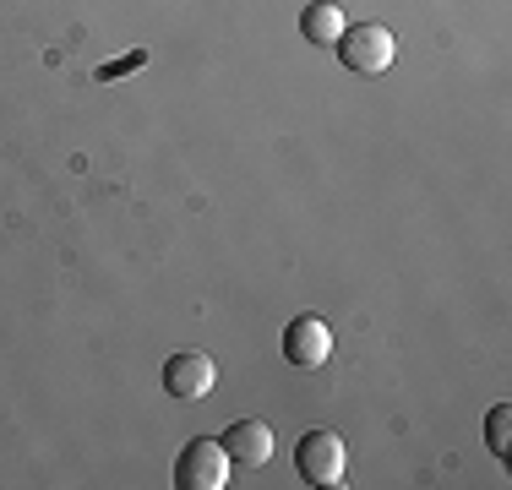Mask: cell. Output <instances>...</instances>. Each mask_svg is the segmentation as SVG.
Here are the masks:
<instances>
[{
  "instance_id": "6da1fadb",
  "label": "cell",
  "mask_w": 512,
  "mask_h": 490,
  "mask_svg": "<svg viewBox=\"0 0 512 490\" xmlns=\"http://www.w3.org/2000/svg\"><path fill=\"white\" fill-rule=\"evenodd\" d=\"M333 49L344 55L349 71H360V77H382V71L398 60V39H393V28H382V22L344 28V39H338Z\"/></svg>"
},
{
  "instance_id": "7a4b0ae2",
  "label": "cell",
  "mask_w": 512,
  "mask_h": 490,
  "mask_svg": "<svg viewBox=\"0 0 512 490\" xmlns=\"http://www.w3.org/2000/svg\"><path fill=\"white\" fill-rule=\"evenodd\" d=\"M295 469H300V480H311V485H344V474H349L344 436L306 431V436H300V447H295Z\"/></svg>"
},
{
  "instance_id": "3957f363",
  "label": "cell",
  "mask_w": 512,
  "mask_h": 490,
  "mask_svg": "<svg viewBox=\"0 0 512 490\" xmlns=\"http://www.w3.org/2000/svg\"><path fill=\"white\" fill-rule=\"evenodd\" d=\"M229 452L218 441H186L175 458V485L180 490H224L229 485Z\"/></svg>"
},
{
  "instance_id": "277c9868",
  "label": "cell",
  "mask_w": 512,
  "mask_h": 490,
  "mask_svg": "<svg viewBox=\"0 0 512 490\" xmlns=\"http://www.w3.org/2000/svg\"><path fill=\"white\" fill-rule=\"evenodd\" d=\"M213 387H218L213 354H202V349H175V354H169V365H164V392H169V398L202 403Z\"/></svg>"
},
{
  "instance_id": "5b68a950",
  "label": "cell",
  "mask_w": 512,
  "mask_h": 490,
  "mask_svg": "<svg viewBox=\"0 0 512 490\" xmlns=\"http://www.w3.org/2000/svg\"><path fill=\"white\" fill-rule=\"evenodd\" d=\"M327 354H333V327L322 316H295L284 327V360L295 371H316V365H327Z\"/></svg>"
},
{
  "instance_id": "8992f818",
  "label": "cell",
  "mask_w": 512,
  "mask_h": 490,
  "mask_svg": "<svg viewBox=\"0 0 512 490\" xmlns=\"http://www.w3.org/2000/svg\"><path fill=\"white\" fill-rule=\"evenodd\" d=\"M218 447H224L229 463H240V469H262V463L273 458V431H267L262 420H235L218 436Z\"/></svg>"
},
{
  "instance_id": "52a82bcc",
  "label": "cell",
  "mask_w": 512,
  "mask_h": 490,
  "mask_svg": "<svg viewBox=\"0 0 512 490\" xmlns=\"http://www.w3.org/2000/svg\"><path fill=\"white\" fill-rule=\"evenodd\" d=\"M344 11L333 6V0H311L306 11H300V33H306V44H338L344 39Z\"/></svg>"
},
{
  "instance_id": "ba28073f",
  "label": "cell",
  "mask_w": 512,
  "mask_h": 490,
  "mask_svg": "<svg viewBox=\"0 0 512 490\" xmlns=\"http://www.w3.org/2000/svg\"><path fill=\"white\" fill-rule=\"evenodd\" d=\"M507 425H512V409H507V403H496L491 420H485V441H491L496 458H507Z\"/></svg>"
}]
</instances>
